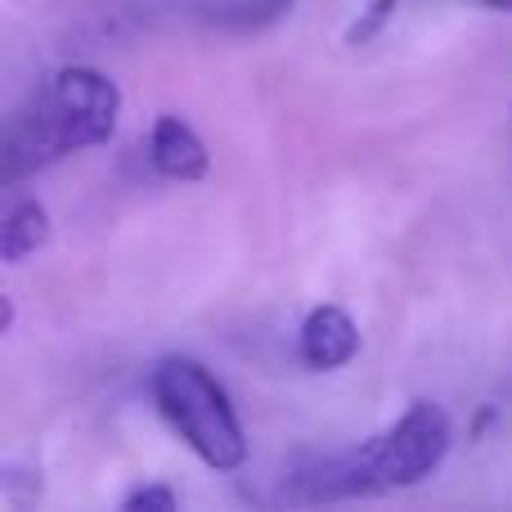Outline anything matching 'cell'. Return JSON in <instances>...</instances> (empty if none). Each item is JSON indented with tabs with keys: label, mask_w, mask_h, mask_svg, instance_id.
I'll list each match as a JSON object with an SVG mask.
<instances>
[{
	"label": "cell",
	"mask_w": 512,
	"mask_h": 512,
	"mask_svg": "<svg viewBox=\"0 0 512 512\" xmlns=\"http://www.w3.org/2000/svg\"><path fill=\"white\" fill-rule=\"evenodd\" d=\"M454 445L450 414L432 400H414L387 432L355 445L346 454L315 459L310 468L283 481V499L292 504H333V499H369L387 490L418 486L445 463Z\"/></svg>",
	"instance_id": "6da1fadb"
},
{
	"label": "cell",
	"mask_w": 512,
	"mask_h": 512,
	"mask_svg": "<svg viewBox=\"0 0 512 512\" xmlns=\"http://www.w3.org/2000/svg\"><path fill=\"white\" fill-rule=\"evenodd\" d=\"M122 90L95 68H59L27 95L5 126V185L95 149L117 131Z\"/></svg>",
	"instance_id": "7a4b0ae2"
},
{
	"label": "cell",
	"mask_w": 512,
	"mask_h": 512,
	"mask_svg": "<svg viewBox=\"0 0 512 512\" xmlns=\"http://www.w3.org/2000/svg\"><path fill=\"white\" fill-rule=\"evenodd\" d=\"M153 400L171 432L216 472H234L248 463V436L230 405V391L212 378V369L189 355H167L153 369Z\"/></svg>",
	"instance_id": "3957f363"
},
{
	"label": "cell",
	"mask_w": 512,
	"mask_h": 512,
	"mask_svg": "<svg viewBox=\"0 0 512 512\" xmlns=\"http://www.w3.org/2000/svg\"><path fill=\"white\" fill-rule=\"evenodd\" d=\"M297 346H301V360H306L310 369L333 373L360 355V328H355V319L346 315L342 306H315L306 319H301Z\"/></svg>",
	"instance_id": "277c9868"
},
{
	"label": "cell",
	"mask_w": 512,
	"mask_h": 512,
	"mask_svg": "<svg viewBox=\"0 0 512 512\" xmlns=\"http://www.w3.org/2000/svg\"><path fill=\"white\" fill-rule=\"evenodd\" d=\"M149 162L158 176L167 180H180V185H189V180H203L207 171H212V153H207V144L198 140V131L185 122V117L176 113H162L158 122H153L149 131Z\"/></svg>",
	"instance_id": "5b68a950"
},
{
	"label": "cell",
	"mask_w": 512,
	"mask_h": 512,
	"mask_svg": "<svg viewBox=\"0 0 512 512\" xmlns=\"http://www.w3.org/2000/svg\"><path fill=\"white\" fill-rule=\"evenodd\" d=\"M50 239V216L36 198H23L5 212V225H0V261L18 265L23 256H32L36 248H45Z\"/></svg>",
	"instance_id": "8992f818"
},
{
	"label": "cell",
	"mask_w": 512,
	"mask_h": 512,
	"mask_svg": "<svg viewBox=\"0 0 512 512\" xmlns=\"http://www.w3.org/2000/svg\"><path fill=\"white\" fill-rule=\"evenodd\" d=\"M297 0H207V18L230 32H261V27L279 23Z\"/></svg>",
	"instance_id": "52a82bcc"
},
{
	"label": "cell",
	"mask_w": 512,
	"mask_h": 512,
	"mask_svg": "<svg viewBox=\"0 0 512 512\" xmlns=\"http://www.w3.org/2000/svg\"><path fill=\"white\" fill-rule=\"evenodd\" d=\"M391 14H396V0H369V9H364V14L346 27V45H369L373 36L387 27Z\"/></svg>",
	"instance_id": "ba28073f"
},
{
	"label": "cell",
	"mask_w": 512,
	"mask_h": 512,
	"mask_svg": "<svg viewBox=\"0 0 512 512\" xmlns=\"http://www.w3.org/2000/svg\"><path fill=\"white\" fill-rule=\"evenodd\" d=\"M176 490H167V486H144V490H135V495H126L122 499V508L126 512H149V508H158V512H176Z\"/></svg>",
	"instance_id": "9c48e42d"
},
{
	"label": "cell",
	"mask_w": 512,
	"mask_h": 512,
	"mask_svg": "<svg viewBox=\"0 0 512 512\" xmlns=\"http://www.w3.org/2000/svg\"><path fill=\"white\" fill-rule=\"evenodd\" d=\"M472 5L490 9V14H512V0H472Z\"/></svg>",
	"instance_id": "30bf717a"
}]
</instances>
